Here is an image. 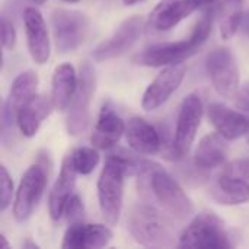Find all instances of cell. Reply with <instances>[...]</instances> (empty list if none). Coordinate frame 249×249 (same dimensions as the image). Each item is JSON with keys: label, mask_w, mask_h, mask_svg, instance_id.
Returning <instances> with one entry per match:
<instances>
[{"label": "cell", "mask_w": 249, "mask_h": 249, "mask_svg": "<svg viewBox=\"0 0 249 249\" xmlns=\"http://www.w3.org/2000/svg\"><path fill=\"white\" fill-rule=\"evenodd\" d=\"M137 178L139 193L144 198H153L174 219L182 222L194 213L190 197L160 165L147 160Z\"/></svg>", "instance_id": "1"}, {"label": "cell", "mask_w": 249, "mask_h": 249, "mask_svg": "<svg viewBox=\"0 0 249 249\" xmlns=\"http://www.w3.org/2000/svg\"><path fill=\"white\" fill-rule=\"evenodd\" d=\"M213 20H214V12L207 10L196 23L190 38L177 42H163V44L150 45L144 48L140 54H137V57L134 58L136 63L147 67H163V66L184 63L185 60L191 58L207 41L209 35L212 34Z\"/></svg>", "instance_id": "2"}, {"label": "cell", "mask_w": 249, "mask_h": 249, "mask_svg": "<svg viewBox=\"0 0 249 249\" xmlns=\"http://www.w3.org/2000/svg\"><path fill=\"white\" fill-rule=\"evenodd\" d=\"M172 219L155 206L142 203L130 210L127 225L137 244L149 248H169L175 245L177 238L179 239Z\"/></svg>", "instance_id": "3"}, {"label": "cell", "mask_w": 249, "mask_h": 249, "mask_svg": "<svg viewBox=\"0 0 249 249\" xmlns=\"http://www.w3.org/2000/svg\"><path fill=\"white\" fill-rule=\"evenodd\" d=\"M125 177L127 172L121 162L108 155L98 179V201L104 220L111 226L117 225L121 216Z\"/></svg>", "instance_id": "4"}, {"label": "cell", "mask_w": 249, "mask_h": 249, "mask_svg": "<svg viewBox=\"0 0 249 249\" xmlns=\"http://www.w3.org/2000/svg\"><path fill=\"white\" fill-rule=\"evenodd\" d=\"M179 248H231V236L225 229L223 222L213 212L197 214L191 223L182 231L178 239Z\"/></svg>", "instance_id": "5"}, {"label": "cell", "mask_w": 249, "mask_h": 249, "mask_svg": "<svg viewBox=\"0 0 249 249\" xmlns=\"http://www.w3.org/2000/svg\"><path fill=\"white\" fill-rule=\"evenodd\" d=\"M204 105L198 93H190L181 104L177 118V128L172 146L165 152V158L171 160H181L185 158L191 144L196 140L197 131L201 124Z\"/></svg>", "instance_id": "6"}, {"label": "cell", "mask_w": 249, "mask_h": 249, "mask_svg": "<svg viewBox=\"0 0 249 249\" xmlns=\"http://www.w3.org/2000/svg\"><path fill=\"white\" fill-rule=\"evenodd\" d=\"M96 74L90 63H83L80 67L76 92L67 107L66 128L70 136L83 133L90 123V102L95 93Z\"/></svg>", "instance_id": "7"}, {"label": "cell", "mask_w": 249, "mask_h": 249, "mask_svg": "<svg viewBox=\"0 0 249 249\" xmlns=\"http://www.w3.org/2000/svg\"><path fill=\"white\" fill-rule=\"evenodd\" d=\"M51 29L60 53L79 48L88 36L89 19L85 13L70 9H55L51 13Z\"/></svg>", "instance_id": "8"}, {"label": "cell", "mask_w": 249, "mask_h": 249, "mask_svg": "<svg viewBox=\"0 0 249 249\" xmlns=\"http://www.w3.org/2000/svg\"><path fill=\"white\" fill-rule=\"evenodd\" d=\"M206 69L216 92L228 99L236 98L241 86L239 67L233 53L228 47L217 48L210 53L206 61Z\"/></svg>", "instance_id": "9"}, {"label": "cell", "mask_w": 249, "mask_h": 249, "mask_svg": "<svg viewBox=\"0 0 249 249\" xmlns=\"http://www.w3.org/2000/svg\"><path fill=\"white\" fill-rule=\"evenodd\" d=\"M45 185H47L45 169L39 163L31 165L23 174L15 196L13 217L16 219V222L23 223L31 217V214L34 213L38 203L42 198Z\"/></svg>", "instance_id": "10"}, {"label": "cell", "mask_w": 249, "mask_h": 249, "mask_svg": "<svg viewBox=\"0 0 249 249\" xmlns=\"http://www.w3.org/2000/svg\"><path fill=\"white\" fill-rule=\"evenodd\" d=\"M143 28H144L143 18L131 16L125 19L108 39L101 42L93 50L92 53L93 60L101 63V61H108V60H112L125 54L137 42V39L140 38L143 32Z\"/></svg>", "instance_id": "11"}, {"label": "cell", "mask_w": 249, "mask_h": 249, "mask_svg": "<svg viewBox=\"0 0 249 249\" xmlns=\"http://www.w3.org/2000/svg\"><path fill=\"white\" fill-rule=\"evenodd\" d=\"M185 74H187V66L184 63L166 66V69H163L144 90L142 99L143 109L153 111L162 107L178 90Z\"/></svg>", "instance_id": "12"}, {"label": "cell", "mask_w": 249, "mask_h": 249, "mask_svg": "<svg viewBox=\"0 0 249 249\" xmlns=\"http://www.w3.org/2000/svg\"><path fill=\"white\" fill-rule=\"evenodd\" d=\"M23 25L26 44L32 60L36 64L47 63L51 54V42L48 28L41 12L35 7H26L23 12Z\"/></svg>", "instance_id": "13"}, {"label": "cell", "mask_w": 249, "mask_h": 249, "mask_svg": "<svg viewBox=\"0 0 249 249\" xmlns=\"http://www.w3.org/2000/svg\"><path fill=\"white\" fill-rule=\"evenodd\" d=\"M112 239V232L105 225H88L83 222L70 223L61 247L64 249H99Z\"/></svg>", "instance_id": "14"}, {"label": "cell", "mask_w": 249, "mask_h": 249, "mask_svg": "<svg viewBox=\"0 0 249 249\" xmlns=\"http://www.w3.org/2000/svg\"><path fill=\"white\" fill-rule=\"evenodd\" d=\"M207 117L216 131L226 140H238L249 131V118L242 112L229 108L220 102H212L207 108Z\"/></svg>", "instance_id": "15"}, {"label": "cell", "mask_w": 249, "mask_h": 249, "mask_svg": "<svg viewBox=\"0 0 249 249\" xmlns=\"http://www.w3.org/2000/svg\"><path fill=\"white\" fill-rule=\"evenodd\" d=\"M38 83H39L38 74L32 70L22 71L15 77L9 89V95L3 109V128H6L7 125L12 128L13 124H16V111L29 98L36 95Z\"/></svg>", "instance_id": "16"}, {"label": "cell", "mask_w": 249, "mask_h": 249, "mask_svg": "<svg viewBox=\"0 0 249 249\" xmlns=\"http://www.w3.org/2000/svg\"><path fill=\"white\" fill-rule=\"evenodd\" d=\"M53 109L54 104L51 98L38 93L29 98L23 105H20L16 111V125L22 136L28 139L34 137L38 133L44 120L50 117Z\"/></svg>", "instance_id": "17"}, {"label": "cell", "mask_w": 249, "mask_h": 249, "mask_svg": "<svg viewBox=\"0 0 249 249\" xmlns=\"http://www.w3.org/2000/svg\"><path fill=\"white\" fill-rule=\"evenodd\" d=\"M125 133V123L114 111L109 104H104L95 130L90 136V143L99 150H109L115 147L121 136Z\"/></svg>", "instance_id": "18"}, {"label": "cell", "mask_w": 249, "mask_h": 249, "mask_svg": "<svg viewBox=\"0 0 249 249\" xmlns=\"http://www.w3.org/2000/svg\"><path fill=\"white\" fill-rule=\"evenodd\" d=\"M125 139L131 150L139 155L153 156L162 149L160 131L140 117L128 120V124L125 125Z\"/></svg>", "instance_id": "19"}, {"label": "cell", "mask_w": 249, "mask_h": 249, "mask_svg": "<svg viewBox=\"0 0 249 249\" xmlns=\"http://www.w3.org/2000/svg\"><path fill=\"white\" fill-rule=\"evenodd\" d=\"M76 177H77V171H76V168L71 162V158L69 155L63 159L58 178L54 182L51 193H50V198H48V212H50V217L53 220H58L63 217L64 207L73 196V190L76 185Z\"/></svg>", "instance_id": "20"}, {"label": "cell", "mask_w": 249, "mask_h": 249, "mask_svg": "<svg viewBox=\"0 0 249 249\" xmlns=\"http://www.w3.org/2000/svg\"><path fill=\"white\" fill-rule=\"evenodd\" d=\"M196 9L197 6L193 0H163L150 13L149 29L159 32L169 31L190 16Z\"/></svg>", "instance_id": "21"}, {"label": "cell", "mask_w": 249, "mask_h": 249, "mask_svg": "<svg viewBox=\"0 0 249 249\" xmlns=\"http://www.w3.org/2000/svg\"><path fill=\"white\" fill-rule=\"evenodd\" d=\"M228 140L219 133L207 134L198 143L194 153V163L203 171H212L225 165L229 153Z\"/></svg>", "instance_id": "22"}, {"label": "cell", "mask_w": 249, "mask_h": 249, "mask_svg": "<svg viewBox=\"0 0 249 249\" xmlns=\"http://www.w3.org/2000/svg\"><path fill=\"white\" fill-rule=\"evenodd\" d=\"M210 194L222 206H241L249 201V182L222 172L213 182Z\"/></svg>", "instance_id": "23"}, {"label": "cell", "mask_w": 249, "mask_h": 249, "mask_svg": "<svg viewBox=\"0 0 249 249\" xmlns=\"http://www.w3.org/2000/svg\"><path fill=\"white\" fill-rule=\"evenodd\" d=\"M76 70L70 63L60 64L55 67L51 80V101L54 108L58 111H66L77 88Z\"/></svg>", "instance_id": "24"}, {"label": "cell", "mask_w": 249, "mask_h": 249, "mask_svg": "<svg viewBox=\"0 0 249 249\" xmlns=\"http://www.w3.org/2000/svg\"><path fill=\"white\" fill-rule=\"evenodd\" d=\"M71 162L80 175H89L99 163V153L96 147H77L70 155Z\"/></svg>", "instance_id": "25"}, {"label": "cell", "mask_w": 249, "mask_h": 249, "mask_svg": "<svg viewBox=\"0 0 249 249\" xmlns=\"http://www.w3.org/2000/svg\"><path fill=\"white\" fill-rule=\"evenodd\" d=\"M242 18H244L242 10L223 15L222 23H220V35L223 39H231L236 34V31L242 25Z\"/></svg>", "instance_id": "26"}, {"label": "cell", "mask_w": 249, "mask_h": 249, "mask_svg": "<svg viewBox=\"0 0 249 249\" xmlns=\"http://www.w3.org/2000/svg\"><path fill=\"white\" fill-rule=\"evenodd\" d=\"M0 182H1V198H0V210L4 212L10 203H12V197H13V182L12 178L6 169V166H0Z\"/></svg>", "instance_id": "27"}, {"label": "cell", "mask_w": 249, "mask_h": 249, "mask_svg": "<svg viewBox=\"0 0 249 249\" xmlns=\"http://www.w3.org/2000/svg\"><path fill=\"white\" fill-rule=\"evenodd\" d=\"M63 216H66L69 223H76V222H82L83 216H85V207L82 204V200L79 196H71V198L67 201L66 207H64V213Z\"/></svg>", "instance_id": "28"}, {"label": "cell", "mask_w": 249, "mask_h": 249, "mask_svg": "<svg viewBox=\"0 0 249 249\" xmlns=\"http://www.w3.org/2000/svg\"><path fill=\"white\" fill-rule=\"evenodd\" d=\"M225 174L232 175V177H238L242 178L249 182V158L244 159H236L231 163H228L223 169Z\"/></svg>", "instance_id": "29"}, {"label": "cell", "mask_w": 249, "mask_h": 249, "mask_svg": "<svg viewBox=\"0 0 249 249\" xmlns=\"http://www.w3.org/2000/svg\"><path fill=\"white\" fill-rule=\"evenodd\" d=\"M16 29L13 26V23L3 16L1 18V45L4 50H13L16 45Z\"/></svg>", "instance_id": "30"}, {"label": "cell", "mask_w": 249, "mask_h": 249, "mask_svg": "<svg viewBox=\"0 0 249 249\" xmlns=\"http://www.w3.org/2000/svg\"><path fill=\"white\" fill-rule=\"evenodd\" d=\"M236 102H238L239 108L249 111V82L239 89V92L236 95Z\"/></svg>", "instance_id": "31"}, {"label": "cell", "mask_w": 249, "mask_h": 249, "mask_svg": "<svg viewBox=\"0 0 249 249\" xmlns=\"http://www.w3.org/2000/svg\"><path fill=\"white\" fill-rule=\"evenodd\" d=\"M242 3H244V0H223V12H225V15L242 10Z\"/></svg>", "instance_id": "32"}, {"label": "cell", "mask_w": 249, "mask_h": 249, "mask_svg": "<svg viewBox=\"0 0 249 249\" xmlns=\"http://www.w3.org/2000/svg\"><path fill=\"white\" fill-rule=\"evenodd\" d=\"M193 3L198 7H209V6H213L214 3H217V0H193Z\"/></svg>", "instance_id": "33"}, {"label": "cell", "mask_w": 249, "mask_h": 249, "mask_svg": "<svg viewBox=\"0 0 249 249\" xmlns=\"http://www.w3.org/2000/svg\"><path fill=\"white\" fill-rule=\"evenodd\" d=\"M241 28H242L244 34L249 36V10L244 15V18H242V25H241Z\"/></svg>", "instance_id": "34"}, {"label": "cell", "mask_w": 249, "mask_h": 249, "mask_svg": "<svg viewBox=\"0 0 249 249\" xmlns=\"http://www.w3.org/2000/svg\"><path fill=\"white\" fill-rule=\"evenodd\" d=\"M23 248H31V249H38L39 247L36 245V244H34V242H31V241H26L25 244H23Z\"/></svg>", "instance_id": "35"}, {"label": "cell", "mask_w": 249, "mask_h": 249, "mask_svg": "<svg viewBox=\"0 0 249 249\" xmlns=\"http://www.w3.org/2000/svg\"><path fill=\"white\" fill-rule=\"evenodd\" d=\"M142 1H146V0H123V3L127 4V6H133V4H137V3H142Z\"/></svg>", "instance_id": "36"}, {"label": "cell", "mask_w": 249, "mask_h": 249, "mask_svg": "<svg viewBox=\"0 0 249 249\" xmlns=\"http://www.w3.org/2000/svg\"><path fill=\"white\" fill-rule=\"evenodd\" d=\"M31 1H32L34 4H38V6H41V4H44L47 0H31Z\"/></svg>", "instance_id": "37"}, {"label": "cell", "mask_w": 249, "mask_h": 249, "mask_svg": "<svg viewBox=\"0 0 249 249\" xmlns=\"http://www.w3.org/2000/svg\"><path fill=\"white\" fill-rule=\"evenodd\" d=\"M0 239H1V242H3V248H7V247H9V244L6 242V238L1 235V236H0Z\"/></svg>", "instance_id": "38"}, {"label": "cell", "mask_w": 249, "mask_h": 249, "mask_svg": "<svg viewBox=\"0 0 249 249\" xmlns=\"http://www.w3.org/2000/svg\"><path fill=\"white\" fill-rule=\"evenodd\" d=\"M64 1H67V3H76V1H79V0H64Z\"/></svg>", "instance_id": "39"}, {"label": "cell", "mask_w": 249, "mask_h": 249, "mask_svg": "<svg viewBox=\"0 0 249 249\" xmlns=\"http://www.w3.org/2000/svg\"><path fill=\"white\" fill-rule=\"evenodd\" d=\"M247 140H248V144H249V131H248V134H247Z\"/></svg>", "instance_id": "40"}]
</instances>
